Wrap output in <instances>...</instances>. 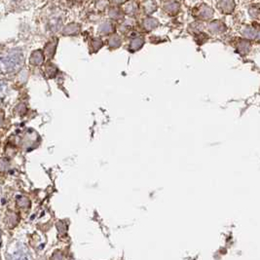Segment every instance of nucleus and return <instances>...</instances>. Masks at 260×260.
I'll return each instance as SVG.
<instances>
[{
    "label": "nucleus",
    "instance_id": "nucleus-1",
    "mask_svg": "<svg viewBox=\"0 0 260 260\" xmlns=\"http://www.w3.org/2000/svg\"><path fill=\"white\" fill-rule=\"evenodd\" d=\"M25 59L22 54L11 53L0 59V71L3 73H12L19 70Z\"/></svg>",
    "mask_w": 260,
    "mask_h": 260
},
{
    "label": "nucleus",
    "instance_id": "nucleus-2",
    "mask_svg": "<svg viewBox=\"0 0 260 260\" xmlns=\"http://www.w3.org/2000/svg\"><path fill=\"white\" fill-rule=\"evenodd\" d=\"M8 260H34L30 248L23 243H13L9 249H7Z\"/></svg>",
    "mask_w": 260,
    "mask_h": 260
},
{
    "label": "nucleus",
    "instance_id": "nucleus-3",
    "mask_svg": "<svg viewBox=\"0 0 260 260\" xmlns=\"http://www.w3.org/2000/svg\"><path fill=\"white\" fill-rule=\"evenodd\" d=\"M4 86L5 85L3 84V82H0V101L3 98V96H4V88H5Z\"/></svg>",
    "mask_w": 260,
    "mask_h": 260
},
{
    "label": "nucleus",
    "instance_id": "nucleus-4",
    "mask_svg": "<svg viewBox=\"0 0 260 260\" xmlns=\"http://www.w3.org/2000/svg\"><path fill=\"white\" fill-rule=\"evenodd\" d=\"M0 260H1V258H0Z\"/></svg>",
    "mask_w": 260,
    "mask_h": 260
}]
</instances>
